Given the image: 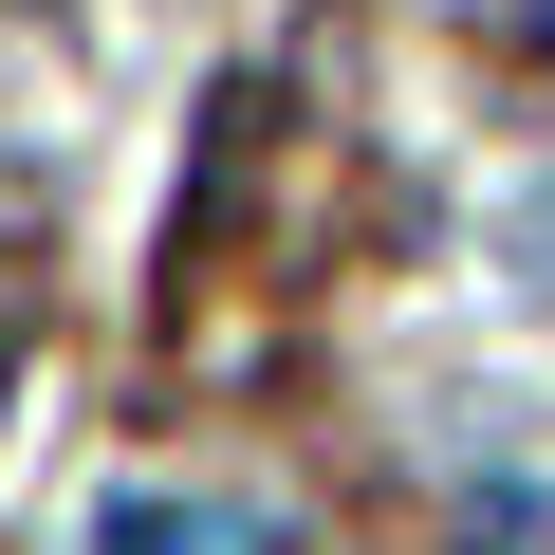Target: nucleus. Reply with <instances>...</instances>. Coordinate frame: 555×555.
<instances>
[{"mask_svg": "<svg viewBox=\"0 0 555 555\" xmlns=\"http://www.w3.org/2000/svg\"><path fill=\"white\" fill-rule=\"evenodd\" d=\"M463 555H555V500H537V481H481V500H463Z\"/></svg>", "mask_w": 555, "mask_h": 555, "instance_id": "obj_2", "label": "nucleus"}, {"mask_svg": "<svg viewBox=\"0 0 555 555\" xmlns=\"http://www.w3.org/2000/svg\"><path fill=\"white\" fill-rule=\"evenodd\" d=\"M93 555H278V518L259 500H112Z\"/></svg>", "mask_w": 555, "mask_h": 555, "instance_id": "obj_1", "label": "nucleus"}, {"mask_svg": "<svg viewBox=\"0 0 555 555\" xmlns=\"http://www.w3.org/2000/svg\"><path fill=\"white\" fill-rule=\"evenodd\" d=\"M500 20H518V38H537V56H555V0H500Z\"/></svg>", "mask_w": 555, "mask_h": 555, "instance_id": "obj_3", "label": "nucleus"}]
</instances>
